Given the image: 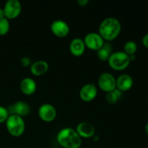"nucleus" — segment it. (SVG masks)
<instances>
[{
  "label": "nucleus",
  "instance_id": "nucleus-8",
  "mask_svg": "<svg viewBox=\"0 0 148 148\" xmlns=\"http://www.w3.org/2000/svg\"><path fill=\"white\" fill-rule=\"evenodd\" d=\"M38 114L39 117L43 121H46V122L53 121L57 115L56 108L52 104L48 103L41 104L39 106Z\"/></svg>",
  "mask_w": 148,
  "mask_h": 148
},
{
  "label": "nucleus",
  "instance_id": "nucleus-21",
  "mask_svg": "<svg viewBox=\"0 0 148 148\" xmlns=\"http://www.w3.org/2000/svg\"><path fill=\"white\" fill-rule=\"evenodd\" d=\"M9 116H10V114L7 108L0 106V123L5 122Z\"/></svg>",
  "mask_w": 148,
  "mask_h": 148
},
{
  "label": "nucleus",
  "instance_id": "nucleus-12",
  "mask_svg": "<svg viewBox=\"0 0 148 148\" xmlns=\"http://www.w3.org/2000/svg\"><path fill=\"white\" fill-rule=\"evenodd\" d=\"M75 130L81 138H90L94 135L95 131L94 126L88 121H82L79 123Z\"/></svg>",
  "mask_w": 148,
  "mask_h": 148
},
{
  "label": "nucleus",
  "instance_id": "nucleus-13",
  "mask_svg": "<svg viewBox=\"0 0 148 148\" xmlns=\"http://www.w3.org/2000/svg\"><path fill=\"white\" fill-rule=\"evenodd\" d=\"M133 78L128 74H122L116 79V88L121 92L127 91L133 86Z\"/></svg>",
  "mask_w": 148,
  "mask_h": 148
},
{
  "label": "nucleus",
  "instance_id": "nucleus-20",
  "mask_svg": "<svg viewBox=\"0 0 148 148\" xmlns=\"http://www.w3.org/2000/svg\"><path fill=\"white\" fill-rule=\"evenodd\" d=\"M10 25L8 19L6 17L0 20V36H4L10 30Z\"/></svg>",
  "mask_w": 148,
  "mask_h": 148
},
{
  "label": "nucleus",
  "instance_id": "nucleus-28",
  "mask_svg": "<svg viewBox=\"0 0 148 148\" xmlns=\"http://www.w3.org/2000/svg\"><path fill=\"white\" fill-rule=\"evenodd\" d=\"M79 148H80V147H79Z\"/></svg>",
  "mask_w": 148,
  "mask_h": 148
},
{
  "label": "nucleus",
  "instance_id": "nucleus-27",
  "mask_svg": "<svg viewBox=\"0 0 148 148\" xmlns=\"http://www.w3.org/2000/svg\"><path fill=\"white\" fill-rule=\"evenodd\" d=\"M145 130L146 134H147L148 135V123L145 125Z\"/></svg>",
  "mask_w": 148,
  "mask_h": 148
},
{
  "label": "nucleus",
  "instance_id": "nucleus-15",
  "mask_svg": "<svg viewBox=\"0 0 148 148\" xmlns=\"http://www.w3.org/2000/svg\"><path fill=\"white\" fill-rule=\"evenodd\" d=\"M20 88L22 92L27 95L34 93L37 88L36 81L31 77H25L20 81Z\"/></svg>",
  "mask_w": 148,
  "mask_h": 148
},
{
  "label": "nucleus",
  "instance_id": "nucleus-18",
  "mask_svg": "<svg viewBox=\"0 0 148 148\" xmlns=\"http://www.w3.org/2000/svg\"><path fill=\"white\" fill-rule=\"evenodd\" d=\"M121 96H122V92L116 88L113 90L106 92V100L109 104H115L121 98Z\"/></svg>",
  "mask_w": 148,
  "mask_h": 148
},
{
  "label": "nucleus",
  "instance_id": "nucleus-14",
  "mask_svg": "<svg viewBox=\"0 0 148 148\" xmlns=\"http://www.w3.org/2000/svg\"><path fill=\"white\" fill-rule=\"evenodd\" d=\"M85 44L83 39L79 38H75L69 43V51L74 56H79L82 55L85 50Z\"/></svg>",
  "mask_w": 148,
  "mask_h": 148
},
{
  "label": "nucleus",
  "instance_id": "nucleus-2",
  "mask_svg": "<svg viewBox=\"0 0 148 148\" xmlns=\"http://www.w3.org/2000/svg\"><path fill=\"white\" fill-rule=\"evenodd\" d=\"M56 140L64 148H79L82 145V138L76 130L71 127H64L59 130Z\"/></svg>",
  "mask_w": 148,
  "mask_h": 148
},
{
  "label": "nucleus",
  "instance_id": "nucleus-11",
  "mask_svg": "<svg viewBox=\"0 0 148 148\" xmlns=\"http://www.w3.org/2000/svg\"><path fill=\"white\" fill-rule=\"evenodd\" d=\"M98 94L96 86L92 83H87L84 85L79 90V97L86 102L92 101Z\"/></svg>",
  "mask_w": 148,
  "mask_h": 148
},
{
  "label": "nucleus",
  "instance_id": "nucleus-17",
  "mask_svg": "<svg viewBox=\"0 0 148 148\" xmlns=\"http://www.w3.org/2000/svg\"><path fill=\"white\" fill-rule=\"evenodd\" d=\"M112 53L113 52L111 44L107 41L104 43L102 47L100 48L97 51V56H98L100 60L106 62V61L108 60L110 56H111Z\"/></svg>",
  "mask_w": 148,
  "mask_h": 148
},
{
  "label": "nucleus",
  "instance_id": "nucleus-4",
  "mask_svg": "<svg viewBox=\"0 0 148 148\" xmlns=\"http://www.w3.org/2000/svg\"><path fill=\"white\" fill-rule=\"evenodd\" d=\"M129 55L124 51L113 52L108 59V62L109 66L115 70H124L130 64Z\"/></svg>",
  "mask_w": 148,
  "mask_h": 148
},
{
  "label": "nucleus",
  "instance_id": "nucleus-7",
  "mask_svg": "<svg viewBox=\"0 0 148 148\" xmlns=\"http://www.w3.org/2000/svg\"><path fill=\"white\" fill-rule=\"evenodd\" d=\"M85 46L92 50L98 51L105 43L104 39L96 32H90L85 35L83 39Z\"/></svg>",
  "mask_w": 148,
  "mask_h": 148
},
{
  "label": "nucleus",
  "instance_id": "nucleus-16",
  "mask_svg": "<svg viewBox=\"0 0 148 148\" xmlns=\"http://www.w3.org/2000/svg\"><path fill=\"white\" fill-rule=\"evenodd\" d=\"M49 65L47 62L44 60H38L30 65V72L36 76H41L49 70Z\"/></svg>",
  "mask_w": 148,
  "mask_h": 148
},
{
  "label": "nucleus",
  "instance_id": "nucleus-9",
  "mask_svg": "<svg viewBox=\"0 0 148 148\" xmlns=\"http://www.w3.org/2000/svg\"><path fill=\"white\" fill-rule=\"evenodd\" d=\"M51 30L56 36L64 38L69 33V26L66 22L62 20H56L51 24Z\"/></svg>",
  "mask_w": 148,
  "mask_h": 148
},
{
  "label": "nucleus",
  "instance_id": "nucleus-19",
  "mask_svg": "<svg viewBox=\"0 0 148 148\" xmlns=\"http://www.w3.org/2000/svg\"><path fill=\"white\" fill-rule=\"evenodd\" d=\"M137 50V45L133 40H128L124 43V51H123L125 52L127 55L130 56V55L135 54Z\"/></svg>",
  "mask_w": 148,
  "mask_h": 148
},
{
  "label": "nucleus",
  "instance_id": "nucleus-10",
  "mask_svg": "<svg viewBox=\"0 0 148 148\" xmlns=\"http://www.w3.org/2000/svg\"><path fill=\"white\" fill-rule=\"evenodd\" d=\"M7 110L10 114H16L23 118V116L30 114V106L25 101H18L12 104Z\"/></svg>",
  "mask_w": 148,
  "mask_h": 148
},
{
  "label": "nucleus",
  "instance_id": "nucleus-1",
  "mask_svg": "<svg viewBox=\"0 0 148 148\" xmlns=\"http://www.w3.org/2000/svg\"><path fill=\"white\" fill-rule=\"evenodd\" d=\"M121 30L119 20L114 17H108L102 20L98 28V33L104 40L111 41L118 37Z\"/></svg>",
  "mask_w": 148,
  "mask_h": 148
},
{
  "label": "nucleus",
  "instance_id": "nucleus-22",
  "mask_svg": "<svg viewBox=\"0 0 148 148\" xmlns=\"http://www.w3.org/2000/svg\"><path fill=\"white\" fill-rule=\"evenodd\" d=\"M20 64L23 65V66H28L31 65L32 62L31 59L28 57V56H23L20 59Z\"/></svg>",
  "mask_w": 148,
  "mask_h": 148
},
{
  "label": "nucleus",
  "instance_id": "nucleus-6",
  "mask_svg": "<svg viewBox=\"0 0 148 148\" xmlns=\"http://www.w3.org/2000/svg\"><path fill=\"white\" fill-rule=\"evenodd\" d=\"M3 10L6 18L8 20L14 19L18 17L21 12V3L19 0H7Z\"/></svg>",
  "mask_w": 148,
  "mask_h": 148
},
{
  "label": "nucleus",
  "instance_id": "nucleus-23",
  "mask_svg": "<svg viewBox=\"0 0 148 148\" xmlns=\"http://www.w3.org/2000/svg\"><path fill=\"white\" fill-rule=\"evenodd\" d=\"M143 43L147 49H148V33L145 35L143 38Z\"/></svg>",
  "mask_w": 148,
  "mask_h": 148
},
{
  "label": "nucleus",
  "instance_id": "nucleus-25",
  "mask_svg": "<svg viewBox=\"0 0 148 148\" xmlns=\"http://www.w3.org/2000/svg\"><path fill=\"white\" fill-rule=\"evenodd\" d=\"M5 15H4V12L3 8H0V20L2 18H4Z\"/></svg>",
  "mask_w": 148,
  "mask_h": 148
},
{
  "label": "nucleus",
  "instance_id": "nucleus-3",
  "mask_svg": "<svg viewBox=\"0 0 148 148\" xmlns=\"http://www.w3.org/2000/svg\"><path fill=\"white\" fill-rule=\"evenodd\" d=\"M7 131L14 137H20L24 133L25 123L23 117L16 114H10L5 121Z\"/></svg>",
  "mask_w": 148,
  "mask_h": 148
},
{
  "label": "nucleus",
  "instance_id": "nucleus-24",
  "mask_svg": "<svg viewBox=\"0 0 148 148\" xmlns=\"http://www.w3.org/2000/svg\"><path fill=\"white\" fill-rule=\"evenodd\" d=\"M77 3L80 6L83 7V6H86L89 3V0H78Z\"/></svg>",
  "mask_w": 148,
  "mask_h": 148
},
{
  "label": "nucleus",
  "instance_id": "nucleus-26",
  "mask_svg": "<svg viewBox=\"0 0 148 148\" xmlns=\"http://www.w3.org/2000/svg\"><path fill=\"white\" fill-rule=\"evenodd\" d=\"M130 56V61H134V60H135V59H136V55H135V54L130 55V56Z\"/></svg>",
  "mask_w": 148,
  "mask_h": 148
},
{
  "label": "nucleus",
  "instance_id": "nucleus-5",
  "mask_svg": "<svg viewBox=\"0 0 148 148\" xmlns=\"http://www.w3.org/2000/svg\"><path fill=\"white\" fill-rule=\"evenodd\" d=\"M98 84L101 90L108 92L116 88V79L110 72H103L100 75Z\"/></svg>",
  "mask_w": 148,
  "mask_h": 148
}]
</instances>
